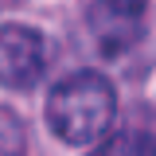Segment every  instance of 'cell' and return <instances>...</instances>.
I'll return each instance as SVG.
<instances>
[{
    "instance_id": "2",
    "label": "cell",
    "mask_w": 156,
    "mask_h": 156,
    "mask_svg": "<svg viewBox=\"0 0 156 156\" xmlns=\"http://www.w3.org/2000/svg\"><path fill=\"white\" fill-rule=\"evenodd\" d=\"M55 62V43L31 23H0V86L4 90H35Z\"/></svg>"
},
{
    "instance_id": "5",
    "label": "cell",
    "mask_w": 156,
    "mask_h": 156,
    "mask_svg": "<svg viewBox=\"0 0 156 156\" xmlns=\"http://www.w3.org/2000/svg\"><path fill=\"white\" fill-rule=\"evenodd\" d=\"M27 152V125L16 109L0 105V156H23Z\"/></svg>"
},
{
    "instance_id": "1",
    "label": "cell",
    "mask_w": 156,
    "mask_h": 156,
    "mask_svg": "<svg viewBox=\"0 0 156 156\" xmlns=\"http://www.w3.org/2000/svg\"><path fill=\"white\" fill-rule=\"evenodd\" d=\"M47 129L70 148H94L117 125V90L98 70H74L51 86L43 101Z\"/></svg>"
},
{
    "instance_id": "4",
    "label": "cell",
    "mask_w": 156,
    "mask_h": 156,
    "mask_svg": "<svg viewBox=\"0 0 156 156\" xmlns=\"http://www.w3.org/2000/svg\"><path fill=\"white\" fill-rule=\"evenodd\" d=\"M105 136H109L105 144H101V140L94 144V152H98V156H109V152H133V156H148V152L156 148V144H152V109L136 101L133 109H129V117H125V125H121L117 133L109 129Z\"/></svg>"
},
{
    "instance_id": "6",
    "label": "cell",
    "mask_w": 156,
    "mask_h": 156,
    "mask_svg": "<svg viewBox=\"0 0 156 156\" xmlns=\"http://www.w3.org/2000/svg\"><path fill=\"white\" fill-rule=\"evenodd\" d=\"M12 4H16V0H0V12H4V8H12Z\"/></svg>"
},
{
    "instance_id": "3",
    "label": "cell",
    "mask_w": 156,
    "mask_h": 156,
    "mask_svg": "<svg viewBox=\"0 0 156 156\" xmlns=\"http://www.w3.org/2000/svg\"><path fill=\"white\" fill-rule=\"evenodd\" d=\"M144 12H148V0H94L86 23H90L98 55L117 58L133 51L144 39Z\"/></svg>"
}]
</instances>
